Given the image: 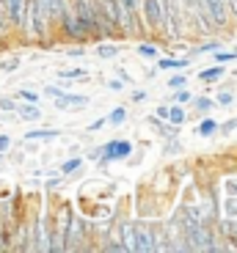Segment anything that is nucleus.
Listing matches in <instances>:
<instances>
[{"label": "nucleus", "mask_w": 237, "mask_h": 253, "mask_svg": "<svg viewBox=\"0 0 237 253\" xmlns=\"http://www.w3.org/2000/svg\"><path fill=\"white\" fill-rule=\"evenodd\" d=\"M22 25L28 28V33H31L33 39H42L47 33V17L42 14V8H39V0H25V19H22Z\"/></svg>", "instance_id": "f257e3e1"}, {"label": "nucleus", "mask_w": 237, "mask_h": 253, "mask_svg": "<svg viewBox=\"0 0 237 253\" xmlns=\"http://www.w3.org/2000/svg\"><path fill=\"white\" fill-rule=\"evenodd\" d=\"M157 116H160V119H168V108H157Z\"/></svg>", "instance_id": "ea45409f"}, {"label": "nucleus", "mask_w": 237, "mask_h": 253, "mask_svg": "<svg viewBox=\"0 0 237 253\" xmlns=\"http://www.w3.org/2000/svg\"><path fill=\"white\" fill-rule=\"evenodd\" d=\"M177 102H180V105L190 102V94H188V91H177Z\"/></svg>", "instance_id": "7c9ffc66"}, {"label": "nucleus", "mask_w": 237, "mask_h": 253, "mask_svg": "<svg viewBox=\"0 0 237 253\" xmlns=\"http://www.w3.org/2000/svg\"><path fill=\"white\" fill-rule=\"evenodd\" d=\"M45 94L50 96V99H55V96H61V94H64V88H58V85L52 88V85H50V88H45Z\"/></svg>", "instance_id": "393cba45"}, {"label": "nucleus", "mask_w": 237, "mask_h": 253, "mask_svg": "<svg viewBox=\"0 0 237 253\" xmlns=\"http://www.w3.org/2000/svg\"><path fill=\"white\" fill-rule=\"evenodd\" d=\"M124 119H127V110H124V108H116V110H110V116H108V121H110V124H122Z\"/></svg>", "instance_id": "dca6fc26"}, {"label": "nucleus", "mask_w": 237, "mask_h": 253, "mask_svg": "<svg viewBox=\"0 0 237 253\" xmlns=\"http://www.w3.org/2000/svg\"><path fill=\"white\" fill-rule=\"evenodd\" d=\"M64 28H66V33H69V36H86V28H83V22H80V19H77V14L75 17H72V14H64Z\"/></svg>", "instance_id": "9d476101"}, {"label": "nucleus", "mask_w": 237, "mask_h": 253, "mask_svg": "<svg viewBox=\"0 0 237 253\" xmlns=\"http://www.w3.org/2000/svg\"><path fill=\"white\" fill-rule=\"evenodd\" d=\"M0 108H3V110H17V108H14V102L8 99V96H3V99H0Z\"/></svg>", "instance_id": "c85d7f7f"}, {"label": "nucleus", "mask_w": 237, "mask_h": 253, "mask_svg": "<svg viewBox=\"0 0 237 253\" xmlns=\"http://www.w3.org/2000/svg\"><path fill=\"white\" fill-rule=\"evenodd\" d=\"M226 6H229L232 11H235V17H237V0H226Z\"/></svg>", "instance_id": "58836bf2"}, {"label": "nucleus", "mask_w": 237, "mask_h": 253, "mask_svg": "<svg viewBox=\"0 0 237 253\" xmlns=\"http://www.w3.org/2000/svg\"><path fill=\"white\" fill-rule=\"evenodd\" d=\"M237 52H218V61H235Z\"/></svg>", "instance_id": "2f4dec72"}, {"label": "nucleus", "mask_w": 237, "mask_h": 253, "mask_svg": "<svg viewBox=\"0 0 237 253\" xmlns=\"http://www.w3.org/2000/svg\"><path fill=\"white\" fill-rule=\"evenodd\" d=\"M108 88H110V91H122L124 85H122V80H110V83H108Z\"/></svg>", "instance_id": "f704fd0d"}, {"label": "nucleus", "mask_w": 237, "mask_h": 253, "mask_svg": "<svg viewBox=\"0 0 237 253\" xmlns=\"http://www.w3.org/2000/svg\"><path fill=\"white\" fill-rule=\"evenodd\" d=\"M19 96H22L25 102H36V99H39V96L33 94V91H19Z\"/></svg>", "instance_id": "c756f323"}, {"label": "nucleus", "mask_w": 237, "mask_h": 253, "mask_svg": "<svg viewBox=\"0 0 237 253\" xmlns=\"http://www.w3.org/2000/svg\"><path fill=\"white\" fill-rule=\"evenodd\" d=\"M17 110H19V119L22 121H39L42 119V110H39L36 102H28V105H22V108H17Z\"/></svg>", "instance_id": "9b49d317"}, {"label": "nucleus", "mask_w": 237, "mask_h": 253, "mask_svg": "<svg viewBox=\"0 0 237 253\" xmlns=\"http://www.w3.org/2000/svg\"><path fill=\"white\" fill-rule=\"evenodd\" d=\"M143 8H146V19L152 28H163V8L160 0H143Z\"/></svg>", "instance_id": "0eeeda50"}, {"label": "nucleus", "mask_w": 237, "mask_h": 253, "mask_svg": "<svg viewBox=\"0 0 237 253\" xmlns=\"http://www.w3.org/2000/svg\"><path fill=\"white\" fill-rule=\"evenodd\" d=\"M133 99H135V102H141V99H146V91H135V94H133Z\"/></svg>", "instance_id": "e433bc0d"}, {"label": "nucleus", "mask_w": 237, "mask_h": 253, "mask_svg": "<svg viewBox=\"0 0 237 253\" xmlns=\"http://www.w3.org/2000/svg\"><path fill=\"white\" fill-rule=\"evenodd\" d=\"M116 52H119V47H108V44H105V47H96V55H99V58H113Z\"/></svg>", "instance_id": "6ab92c4d"}, {"label": "nucleus", "mask_w": 237, "mask_h": 253, "mask_svg": "<svg viewBox=\"0 0 237 253\" xmlns=\"http://www.w3.org/2000/svg\"><path fill=\"white\" fill-rule=\"evenodd\" d=\"M77 168H80V160H66L64 165H61V173H72V171H77Z\"/></svg>", "instance_id": "a211bd4d"}, {"label": "nucleus", "mask_w": 237, "mask_h": 253, "mask_svg": "<svg viewBox=\"0 0 237 253\" xmlns=\"http://www.w3.org/2000/svg\"><path fill=\"white\" fill-rule=\"evenodd\" d=\"M3 3V11L8 14L14 25H22V19H25V0H0Z\"/></svg>", "instance_id": "39448f33"}, {"label": "nucleus", "mask_w": 237, "mask_h": 253, "mask_svg": "<svg viewBox=\"0 0 237 253\" xmlns=\"http://www.w3.org/2000/svg\"><path fill=\"white\" fill-rule=\"evenodd\" d=\"M221 129H224V132H232V129H237V119H232V121H226L224 126H221Z\"/></svg>", "instance_id": "473e14b6"}, {"label": "nucleus", "mask_w": 237, "mask_h": 253, "mask_svg": "<svg viewBox=\"0 0 237 253\" xmlns=\"http://www.w3.org/2000/svg\"><path fill=\"white\" fill-rule=\"evenodd\" d=\"M122 234H124V251H133V245H135V226L133 223H124Z\"/></svg>", "instance_id": "ddd939ff"}, {"label": "nucleus", "mask_w": 237, "mask_h": 253, "mask_svg": "<svg viewBox=\"0 0 237 253\" xmlns=\"http://www.w3.org/2000/svg\"><path fill=\"white\" fill-rule=\"evenodd\" d=\"M133 251H141V253H146V251H154V245H152V237H149V231L143 226H135V245H133Z\"/></svg>", "instance_id": "1a4fd4ad"}, {"label": "nucleus", "mask_w": 237, "mask_h": 253, "mask_svg": "<svg viewBox=\"0 0 237 253\" xmlns=\"http://www.w3.org/2000/svg\"><path fill=\"white\" fill-rule=\"evenodd\" d=\"M102 152H108V160H124L133 152V143H130V140H113V143L105 146Z\"/></svg>", "instance_id": "423d86ee"}, {"label": "nucleus", "mask_w": 237, "mask_h": 253, "mask_svg": "<svg viewBox=\"0 0 237 253\" xmlns=\"http://www.w3.org/2000/svg\"><path fill=\"white\" fill-rule=\"evenodd\" d=\"M3 149H8V138H0V152H3Z\"/></svg>", "instance_id": "a19ab883"}, {"label": "nucleus", "mask_w": 237, "mask_h": 253, "mask_svg": "<svg viewBox=\"0 0 237 253\" xmlns=\"http://www.w3.org/2000/svg\"><path fill=\"white\" fill-rule=\"evenodd\" d=\"M168 119H171L174 124H182V121H185V110H182L180 105H177V108H168Z\"/></svg>", "instance_id": "f3484780"}, {"label": "nucleus", "mask_w": 237, "mask_h": 253, "mask_svg": "<svg viewBox=\"0 0 237 253\" xmlns=\"http://www.w3.org/2000/svg\"><path fill=\"white\" fill-rule=\"evenodd\" d=\"M212 132H215V121H212V119L201 121V126H199V135H212Z\"/></svg>", "instance_id": "aec40b11"}, {"label": "nucleus", "mask_w": 237, "mask_h": 253, "mask_svg": "<svg viewBox=\"0 0 237 253\" xmlns=\"http://www.w3.org/2000/svg\"><path fill=\"white\" fill-rule=\"evenodd\" d=\"M226 212H229L232 217H237V196H229V198H226Z\"/></svg>", "instance_id": "412c9836"}, {"label": "nucleus", "mask_w": 237, "mask_h": 253, "mask_svg": "<svg viewBox=\"0 0 237 253\" xmlns=\"http://www.w3.org/2000/svg\"><path fill=\"white\" fill-rule=\"evenodd\" d=\"M138 52H141V55H149V58H152V55H154V47L143 44V47H138Z\"/></svg>", "instance_id": "72a5a7b5"}, {"label": "nucleus", "mask_w": 237, "mask_h": 253, "mask_svg": "<svg viewBox=\"0 0 237 253\" xmlns=\"http://www.w3.org/2000/svg\"><path fill=\"white\" fill-rule=\"evenodd\" d=\"M86 108L89 105V96H77V94H61V96H55V108L58 110H64V108Z\"/></svg>", "instance_id": "6e6552de"}, {"label": "nucleus", "mask_w": 237, "mask_h": 253, "mask_svg": "<svg viewBox=\"0 0 237 253\" xmlns=\"http://www.w3.org/2000/svg\"><path fill=\"white\" fill-rule=\"evenodd\" d=\"M215 50H218V42H210V44L201 47V52H215Z\"/></svg>", "instance_id": "c9c22d12"}, {"label": "nucleus", "mask_w": 237, "mask_h": 253, "mask_svg": "<svg viewBox=\"0 0 237 253\" xmlns=\"http://www.w3.org/2000/svg\"><path fill=\"white\" fill-rule=\"evenodd\" d=\"M199 3H201V8L210 14V19L218 28L226 25V0H199Z\"/></svg>", "instance_id": "7ed1b4c3"}, {"label": "nucleus", "mask_w": 237, "mask_h": 253, "mask_svg": "<svg viewBox=\"0 0 237 253\" xmlns=\"http://www.w3.org/2000/svg\"><path fill=\"white\" fill-rule=\"evenodd\" d=\"M160 8H163V25H166L168 36L171 39L182 36V6H180V0H160Z\"/></svg>", "instance_id": "f03ea898"}, {"label": "nucleus", "mask_w": 237, "mask_h": 253, "mask_svg": "<svg viewBox=\"0 0 237 253\" xmlns=\"http://www.w3.org/2000/svg\"><path fill=\"white\" fill-rule=\"evenodd\" d=\"M226 196H237V179H229V182H226Z\"/></svg>", "instance_id": "b1692460"}, {"label": "nucleus", "mask_w": 237, "mask_h": 253, "mask_svg": "<svg viewBox=\"0 0 237 253\" xmlns=\"http://www.w3.org/2000/svg\"><path fill=\"white\" fill-rule=\"evenodd\" d=\"M168 85H171V88H177V85H185V77H182V75L171 77V80H168Z\"/></svg>", "instance_id": "cd10ccee"}, {"label": "nucleus", "mask_w": 237, "mask_h": 253, "mask_svg": "<svg viewBox=\"0 0 237 253\" xmlns=\"http://www.w3.org/2000/svg\"><path fill=\"white\" fill-rule=\"evenodd\" d=\"M218 102H221V105H232V102H235V96H232L229 91H224V94L218 96Z\"/></svg>", "instance_id": "bb28decb"}, {"label": "nucleus", "mask_w": 237, "mask_h": 253, "mask_svg": "<svg viewBox=\"0 0 237 253\" xmlns=\"http://www.w3.org/2000/svg\"><path fill=\"white\" fill-rule=\"evenodd\" d=\"M160 69H185L188 61H174V58H160V63H157Z\"/></svg>", "instance_id": "4468645a"}, {"label": "nucleus", "mask_w": 237, "mask_h": 253, "mask_svg": "<svg viewBox=\"0 0 237 253\" xmlns=\"http://www.w3.org/2000/svg\"><path fill=\"white\" fill-rule=\"evenodd\" d=\"M61 77H86L83 69H69V72H61Z\"/></svg>", "instance_id": "a878e982"}, {"label": "nucleus", "mask_w": 237, "mask_h": 253, "mask_svg": "<svg viewBox=\"0 0 237 253\" xmlns=\"http://www.w3.org/2000/svg\"><path fill=\"white\" fill-rule=\"evenodd\" d=\"M39 8L47 17V22H61V17L66 14V3L64 0H39Z\"/></svg>", "instance_id": "20e7f679"}, {"label": "nucleus", "mask_w": 237, "mask_h": 253, "mask_svg": "<svg viewBox=\"0 0 237 253\" xmlns=\"http://www.w3.org/2000/svg\"><path fill=\"white\" fill-rule=\"evenodd\" d=\"M221 75H224V66H215V69H204L199 77H201L204 83H212V80H218Z\"/></svg>", "instance_id": "2eb2a0df"}, {"label": "nucleus", "mask_w": 237, "mask_h": 253, "mask_svg": "<svg viewBox=\"0 0 237 253\" xmlns=\"http://www.w3.org/2000/svg\"><path fill=\"white\" fill-rule=\"evenodd\" d=\"M102 124H105V121H102V119H99V121H94V124H91V126H89V129H91V132H96V129H99V126H102Z\"/></svg>", "instance_id": "4c0bfd02"}, {"label": "nucleus", "mask_w": 237, "mask_h": 253, "mask_svg": "<svg viewBox=\"0 0 237 253\" xmlns=\"http://www.w3.org/2000/svg\"><path fill=\"white\" fill-rule=\"evenodd\" d=\"M28 140H52L58 138V129H31V132H25Z\"/></svg>", "instance_id": "f8f14e48"}, {"label": "nucleus", "mask_w": 237, "mask_h": 253, "mask_svg": "<svg viewBox=\"0 0 237 253\" xmlns=\"http://www.w3.org/2000/svg\"><path fill=\"white\" fill-rule=\"evenodd\" d=\"M196 108L204 110V113H207V110L212 108V99H204V96H201V99H196Z\"/></svg>", "instance_id": "5701e85b"}, {"label": "nucleus", "mask_w": 237, "mask_h": 253, "mask_svg": "<svg viewBox=\"0 0 237 253\" xmlns=\"http://www.w3.org/2000/svg\"><path fill=\"white\" fill-rule=\"evenodd\" d=\"M3 72H17L19 69V58H11V61H3V66H0Z\"/></svg>", "instance_id": "4be33fe9"}]
</instances>
